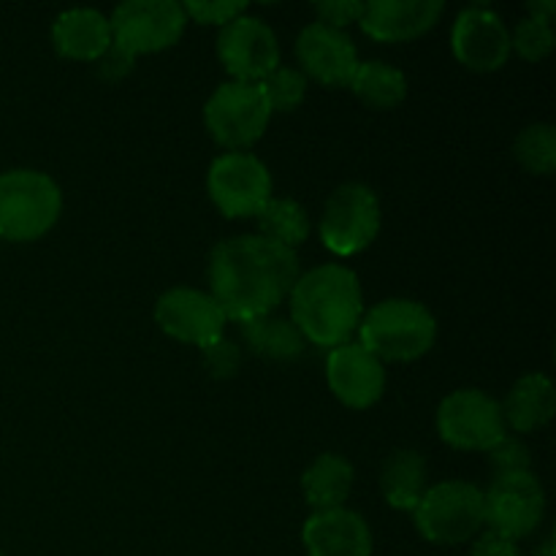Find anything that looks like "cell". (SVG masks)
<instances>
[{"label": "cell", "instance_id": "6da1fadb", "mask_svg": "<svg viewBox=\"0 0 556 556\" xmlns=\"http://www.w3.org/2000/svg\"><path fill=\"white\" fill-rule=\"evenodd\" d=\"M299 275L296 253L258 233L217 242L206 266L212 299L233 324L275 315L291 296Z\"/></svg>", "mask_w": 556, "mask_h": 556}, {"label": "cell", "instance_id": "7a4b0ae2", "mask_svg": "<svg viewBox=\"0 0 556 556\" xmlns=\"http://www.w3.org/2000/svg\"><path fill=\"white\" fill-rule=\"evenodd\" d=\"M291 320L307 345L340 348L351 342L364 315L358 275L342 264H324L299 275L291 296Z\"/></svg>", "mask_w": 556, "mask_h": 556}, {"label": "cell", "instance_id": "3957f363", "mask_svg": "<svg viewBox=\"0 0 556 556\" xmlns=\"http://www.w3.org/2000/svg\"><path fill=\"white\" fill-rule=\"evenodd\" d=\"M358 345L380 362H416L438 342V320L427 304L416 299H383L364 309L358 324Z\"/></svg>", "mask_w": 556, "mask_h": 556}, {"label": "cell", "instance_id": "277c9868", "mask_svg": "<svg viewBox=\"0 0 556 556\" xmlns=\"http://www.w3.org/2000/svg\"><path fill=\"white\" fill-rule=\"evenodd\" d=\"M63 215V190L49 174L36 168L0 172V239L36 242L58 226Z\"/></svg>", "mask_w": 556, "mask_h": 556}, {"label": "cell", "instance_id": "5b68a950", "mask_svg": "<svg viewBox=\"0 0 556 556\" xmlns=\"http://www.w3.org/2000/svg\"><path fill=\"white\" fill-rule=\"evenodd\" d=\"M416 530L434 546H462L472 543L486 530L483 489L467 481L434 483L424 492L413 510Z\"/></svg>", "mask_w": 556, "mask_h": 556}, {"label": "cell", "instance_id": "8992f818", "mask_svg": "<svg viewBox=\"0 0 556 556\" xmlns=\"http://www.w3.org/2000/svg\"><path fill=\"white\" fill-rule=\"evenodd\" d=\"M271 123V109L261 85L223 81L204 103V128L226 152H248L264 139Z\"/></svg>", "mask_w": 556, "mask_h": 556}, {"label": "cell", "instance_id": "52a82bcc", "mask_svg": "<svg viewBox=\"0 0 556 556\" xmlns=\"http://www.w3.org/2000/svg\"><path fill=\"white\" fill-rule=\"evenodd\" d=\"M383 226L380 199L369 185L345 182L326 199L318 233L329 253L351 258L378 239Z\"/></svg>", "mask_w": 556, "mask_h": 556}, {"label": "cell", "instance_id": "ba28073f", "mask_svg": "<svg viewBox=\"0 0 556 556\" xmlns=\"http://www.w3.org/2000/svg\"><path fill=\"white\" fill-rule=\"evenodd\" d=\"M109 25L112 47L136 60L179 43L188 27V16L177 0H128L112 11Z\"/></svg>", "mask_w": 556, "mask_h": 556}, {"label": "cell", "instance_id": "9c48e42d", "mask_svg": "<svg viewBox=\"0 0 556 556\" xmlns=\"http://www.w3.org/2000/svg\"><path fill=\"white\" fill-rule=\"evenodd\" d=\"M206 193L217 212L231 220L255 217L271 199V174L253 152H223L210 163Z\"/></svg>", "mask_w": 556, "mask_h": 556}, {"label": "cell", "instance_id": "30bf717a", "mask_svg": "<svg viewBox=\"0 0 556 556\" xmlns=\"http://www.w3.org/2000/svg\"><path fill=\"white\" fill-rule=\"evenodd\" d=\"M438 434L456 451H492L508 434L503 410L494 396L481 389H459L438 407Z\"/></svg>", "mask_w": 556, "mask_h": 556}, {"label": "cell", "instance_id": "8fae6325", "mask_svg": "<svg viewBox=\"0 0 556 556\" xmlns=\"http://www.w3.org/2000/svg\"><path fill=\"white\" fill-rule=\"evenodd\" d=\"M217 60L231 81L258 85L280 65V41L275 27L261 16H237L217 33Z\"/></svg>", "mask_w": 556, "mask_h": 556}, {"label": "cell", "instance_id": "7c38bea8", "mask_svg": "<svg viewBox=\"0 0 556 556\" xmlns=\"http://www.w3.org/2000/svg\"><path fill=\"white\" fill-rule=\"evenodd\" d=\"M155 324L172 340L182 345L206 348L226 337L228 318L210 291L199 288H168L155 302Z\"/></svg>", "mask_w": 556, "mask_h": 556}, {"label": "cell", "instance_id": "4fadbf2b", "mask_svg": "<svg viewBox=\"0 0 556 556\" xmlns=\"http://www.w3.org/2000/svg\"><path fill=\"white\" fill-rule=\"evenodd\" d=\"M483 505H486V530L519 543L541 527L546 516V492L535 472L494 478L492 486L483 492Z\"/></svg>", "mask_w": 556, "mask_h": 556}, {"label": "cell", "instance_id": "5bb4252c", "mask_svg": "<svg viewBox=\"0 0 556 556\" xmlns=\"http://www.w3.org/2000/svg\"><path fill=\"white\" fill-rule=\"evenodd\" d=\"M451 49L467 71L494 74L510 58V27L489 5H470L456 16Z\"/></svg>", "mask_w": 556, "mask_h": 556}, {"label": "cell", "instance_id": "9a60e30c", "mask_svg": "<svg viewBox=\"0 0 556 556\" xmlns=\"http://www.w3.org/2000/svg\"><path fill=\"white\" fill-rule=\"evenodd\" d=\"M326 383L345 407L369 410L386 394V364L358 342H345L326 356Z\"/></svg>", "mask_w": 556, "mask_h": 556}, {"label": "cell", "instance_id": "2e32d148", "mask_svg": "<svg viewBox=\"0 0 556 556\" xmlns=\"http://www.w3.org/2000/svg\"><path fill=\"white\" fill-rule=\"evenodd\" d=\"M296 60L299 71L307 79L329 87H348L356 65L362 63L356 52V43L345 30L324 25V22H309L296 36Z\"/></svg>", "mask_w": 556, "mask_h": 556}, {"label": "cell", "instance_id": "e0dca14e", "mask_svg": "<svg viewBox=\"0 0 556 556\" xmlns=\"http://www.w3.org/2000/svg\"><path fill=\"white\" fill-rule=\"evenodd\" d=\"M443 11V0H372L364 3L358 25L372 41L407 43L432 30Z\"/></svg>", "mask_w": 556, "mask_h": 556}, {"label": "cell", "instance_id": "ac0fdd59", "mask_svg": "<svg viewBox=\"0 0 556 556\" xmlns=\"http://www.w3.org/2000/svg\"><path fill=\"white\" fill-rule=\"evenodd\" d=\"M307 556H372V530L351 508L315 510L302 530Z\"/></svg>", "mask_w": 556, "mask_h": 556}, {"label": "cell", "instance_id": "d6986e66", "mask_svg": "<svg viewBox=\"0 0 556 556\" xmlns=\"http://www.w3.org/2000/svg\"><path fill=\"white\" fill-rule=\"evenodd\" d=\"M54 52L76 63H98L112 49V25L98 9H71L52 25Z\"/></svg>", "mask_w": 556, "mask_h": 556}, {"label": "cell", "instance_id": "ffe728a7", "mask_svg": "<svg viewBox=\"0 0 556 556\" xmlns=\"http://www.w3.org/2000/svg\"><path fill=\"white\" fill-rule=\"evenodd\" d=\"M503 421L508 432L532 434L538 429L548 427L556 413V391L548 375L530 372L521 375L505 400L500 402Z\"/></svg>", "mask_w": 556, "mask_h": 556}, {"label": "cell", "instance_id": "44dd1931", "mask_svg": "<svg viewBox=\"0 0 556 556\" xmlns=\"http://www.w3.org/2000/svg\"><path fill=\"white\" fill-rule=\"evenodd\" d=\"M356 470L342 454H320L302 476V492L307 505L315 510L345 508L353 492Z\"/></svg>", "mask_w": 556, "mask_h": 556}, {"label": "cell", "instance_id": "7402d4cb", "mask_svg": "<svg viewBox=\"0 0 556 556\" xmlns=\"http://www.w3.org/2000/svg\"><path fill=\"white\" fill-rule=\"evenodd\" d=\"M427 489V462H424V456L418 451L400 448L383 462V470H380V492H383V500L394 510L413 514Z\"/></svg>", "mask_w": 556, "mask_h": 556}, {"label": "cell", "instance_id": "603a6c76", "mask_svg": "<svg viewBox=\"0 0 556 556\" xmlns=\"http://www.w3.org/2000/svg\"><path fill=\"white\" fill-rule=\"evenodd\" d=\"M239 329H242L244 345L269 362H296L307 351V340L291 318L264 315V318L244 320Z\"/></svg>", "mask_w": 556, "mask_h": 556}, {"label": "cell", "instance_id": "cb8c5ba5", "mask_svg": "<svg viewBox=\"0 0 556 556\" xmlns=\"http://www.w3.org/2000/svg\"><path fill=\"white\" fill-rule=\"evenodd\" d=\"M348 90L375 112H391L407 98V76L383 60H364L356 65Z\"/></svg>", "mask_w": 556, "mask_h": 556}, {"label": "cell", "instance_id": "d4e9b609", "mask_svg": "<svg viewBox=\"0 0 556 556\" xmlns=\"http://www.w3.org/2000/svg\"><path fill=\"white\" fill-rule=\"evenodd\" d=\"M255 220H258V237L293 250V253L299 244L307 242L309 231H313L309 212L296 199H271L255 215Z\"/></svg>", "mask_w": 556, "mask_h": 556}, {"label": "cell", "instance_id": "484cf974", "mask_svg": "<svg viewBox=\"0 0 556 556\" xmlns=\"http://www.w3.org/2000/svg\"><path fill=\"white\" fill-rule=\"evenodd\" d=\"M514 157L521 168L548 177L556 168V128L552 123H532L514 139Z\"/></svg>", "mask_w": 556, "mask_h": 556}, {"label": "cell", "instance_id": "4316f807", "mask_svg": "<svg viewBox=\"0 0 556 556\" xmlns=\"http://www.w3.org/2000/svg\"><path fill=\"white\" fill-rule=\"evenodd\" d=\"M271 114L296 112L304 103L309 90V79L296 68V65H277L264 81H258Z\"/></svg>", "mask_w": 556, "mask_h": 556}, {"label": "cell", "instance_id": "83f0119b", "mask_svg": "<svg viewBox=\"0 0 556 556\" xmlns=\"http://www.w3.org/2000/svg\"><path fill=\"white\" fill-rule=\"evenodd\" d=\"M554 25L532 20V16L519 20L514 30H510V52H516L527 63H541V60H546L554 52Z\"/></svg>", "mask_w": 556, "mask_h": 556}, {"label": "cell", "instance_id": "f1b7e54d", "mask_svg": "<svg viewBox=\"0 0 556 556\" xmlns=\"http://www.w3.org/2000/svg\"><path fill=\"white\" fill-rule=\"evenodd\" d=\"M489 454V465H492L494 478L505 476H521V472H532V454L525 445V440L516 434H505Z\"/></svg>", "mask_w": 556, "mask_h": 556}, {"label": "cell", "instance_id": "f546056e", "mask_svg": "<svg viewBox=\"0 0 556 556\" xmlns=\"http://www.w3.org/2000/svg\"><path fill=\"white\" fill-rule=\"evenodd\" d=\"M188 22H199V25H228L237 16L248 14V3L239 0H188L182 3Z\"/></svg>", "mask_w": 556, "mask_h": 556}, {"label": "cell", "instance_id": "4dcf8cb0", "mask_svg": "<svg viewBox=\"0 0 556 556\" xmlns=\"http://www.w3.org/2000/svg\"><path fill=\"white\" fill-rule=\"evenodd\" d=\"M201 362H204V369L212 378L228 380L242 369V348L228 340V337H220L212 345L201 348Z\"/></svg>", "mask_w": 556, "mask_h": 556}, {"label": "cell", "instance_id": "1f68e13d", "mask_svg": "<svg viewBox=\"0 0 556 556\" xmlns=\"http://www.w3.org/2000/svg\"><path fill=\"white\" fill-rule=\"evenodd\" d=\"M313 11L318 14V22L337 27V30H345L348 25L362 20L364 3H356V0H326V3H315Z\"/></svg>", "mask_w": 556, "mask_h": 556}, {"label": "cell", "instance_id": "d6a6232c", "mask_svg": "<svg viewBox=\"0 0 556 556\" xmlns=\"http://www.w3.org/2000/svg\"><path fill=\"white\" fill-rule=\"evenodd\" d=\"M470 556H521V552L519 546H516V541H510V538L492 530H483L481 535L472 541Z\"/></svg>", "mask_w": 556, "mask_h": 556}, {"label": "cell", "instance_id": "836d02e7", "mask_svg": "<svg viewBox=\"0 0 556 556\" xmlns=\"http://www.w3.org/2000/svg\"><path fill=\"white\" fill-rule=\"evenodd\" d=\"M134 65H136L134 58H128V54L119 52L117 47H112L101 60H98V74L109 81H117V79H125V76L134 71Z\"/></svg>", "mask_w": 556, "mask_h": 556}, {"label": "cell", "instance_id": "e575fe53", "mask_svg": "<svg viewBox=\"0 0 556 556\" xmlns=\"http://www.w3.org/2000/svg\"><path fill=\"white\" fill-rule=\"evenodd\" d=\"M527 11H530L532 20H541L552 25V20L556 16V3L554 0H530V3H527Z\"/></svg>", "mask_w": 556, "mask_h": 556}, {"label": "cell", "instance_id": "d590c367", "mask_svg": "<svg viewBox=\"0 0 556 556\" xmlns=\"http://www.w3.org/2000/svg\"><path fill=\"white\" fill-rule=\"evenodd\" d=\"M0 556H3V552H0Z\"/></svg>", "mask_w": 556, "mask_h": 556}, {"label": "cell", "instance_id": "8d00e7d4", "mask_svg": "<svg viewBox=\"0 0 556 556\" xmlns=\"http://www.w3.org/2000/svg\"><path fill=\"white\" fill-rule=\"evenodd\" d=\"M538 556H541V554H538Z\"/></svg>", "mask_w": 556, "mask_h": 556}]
</instances>
